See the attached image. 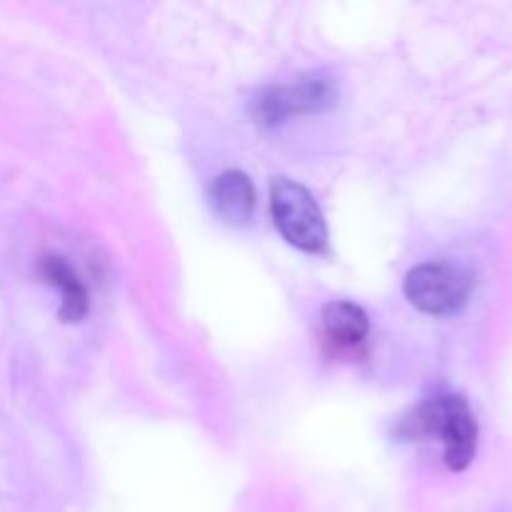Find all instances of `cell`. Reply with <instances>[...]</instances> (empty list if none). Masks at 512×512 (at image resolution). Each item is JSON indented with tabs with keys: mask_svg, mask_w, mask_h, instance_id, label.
Wrapping results in <instances>:
<instances>
[{
	"mask_svg": "<svg viewBox=\"0 0 512 512\" xmlns=\"http://www.w3.org/2000/svg\"><path fill=\"white\" fill-rule=\"evenodd\" d=\"M40 273L48 280L53 288L60 290V315L68 323H78L85 313H88V293H85L83 283H80L78 273L65 263V258H58V255H50V258H43L40 263Z\"/></svg>",
	"mask_w": 512,
	"mask_h": 512,
	"instance_id": "obj_7",
	"label": "cell"
},
{
	"mask_svg": "<svg viewBox=\"0 0 512 512\" xmlns=\"http://www.w3.org/2000/svg\"><path fill=\"white\" fill-rule=\"evenodd\" d=\"M338 98L333 80L320 73L303 75L288 85L268 88L255 100V118L263 125L288 123L290 118L310 113H323Z\"/></svg>",
	"mask_w": 512,
	"mask_h": 512,
	"instance_id": "obj_4",
	"label": "cell"
},
{
	"mask_svg": "<svg viewBox=\"0 0 512 512\" xmlns=\"http://www.w3.org/2000/svg\"><path fill=\"white\" fill-rule=\"evenodd\" d=\"M473 280L460 265L433 260L413 268L405 278V298L428 315H455L465 308Z\"/></svg>",
	"mask_w": 512,
	"mask_h": 512,
	"instance_id": "obj_3",
	"label": "cell"
},
{
	"mask_svg": "<svg viewBox=\"0 0 512 512\" xmlns=\"http://www.w3.org/2000/svg\"><path fill=\"white\" fill-rule=\"evenodd\" d=\"M270 208L280 235L303 253H323L328 245V225L318 203L305 185L275 178L270 185Z\"/></svg>",
	"mask_w": 512,
	"mask_h": 512,
	"instance_id": "obj_2",
	"label": "cell"
},
{
	"mask_svg": "<svg viewBox=\"0 0 512 512\" xmlns=\"http://www.w3.org/2000/svg\"><path fill=\"white\" fill-rule=\"evenodd\" d=\"M405 430L413 438L438 440L445 465L455 473L468 468L478 453V420L460 395H438L420 405L413 418L405 420Z\"/></svg>",
	"mask_w": 512,
	"mask_h": 512,
	"instance_id": "obj_1",
	"label": "cell"
},
{
	"mask_svg": "<svg viewBox=\"0 0 512 512\" xmlns=\"http://www.w3.org/2000/svg\"><path fill=\"white\" fill-rule=\"evenodd\" d=\"M213 210L223 220L233 225H243L253 218L255 210V188L250 178L240 170H225L215 178L210 188Z\"/></svg>",
	"mask_w": 512,
	"mask_h": 512,
	"instance_id": "obj_6",
	"label": "cell"
},
{
	"mask_svg": "<svg viewBox=\"0 0 512 512\" xmlns=\"http://www.w3.org/2000/svg\"><path fill=\"white\" fill-rule=\"evenodd\" d=\"M323 323V338L335 353H350L360 348L370 333V320L360 305L348 303V300H335L323 308L320 315Z\"/></svg>",
	"mask_w": 512,
	"mask_h": 512,
	"instance_id": "obj_5",
	"label": "cell"
}]
</instances>
